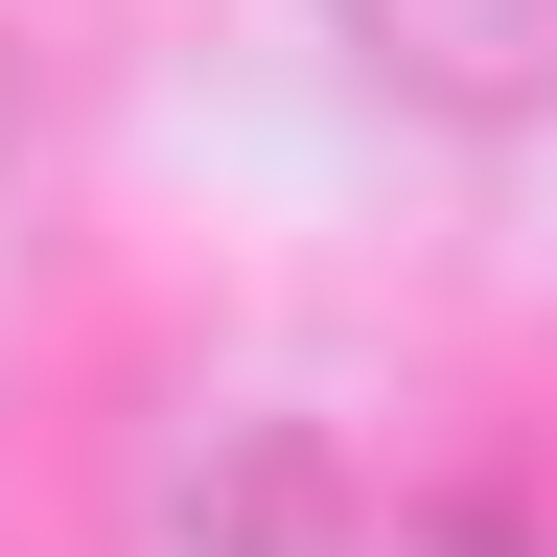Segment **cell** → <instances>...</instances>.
Returning a JSON list of instances; mask_svg holds the SVG:
<instances>
[{"label": "cell", "instance_id": "cell-1", "mask_svg": "<svg viewBox=\"0 0 557 557\" xmlns=\"http://www.w3.org/2000/svg\"><path fill=\"white\" fill-rule=\"evenodd\" d=\"M348 47L418 116H557V0H348Z\"/></svg>", "mask_w": 557, "mask_h": 557}]
</instances>
